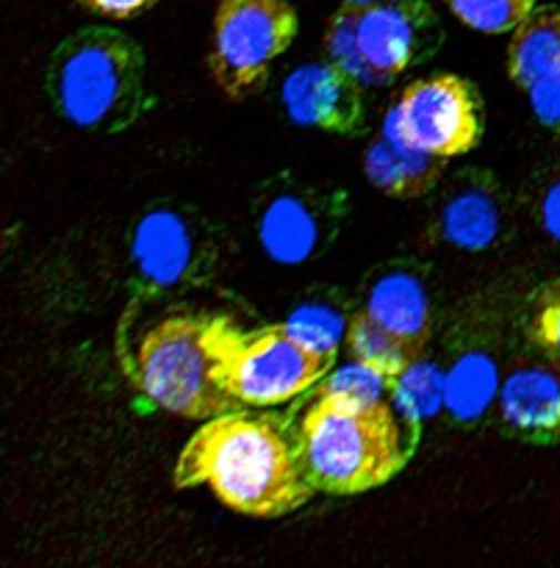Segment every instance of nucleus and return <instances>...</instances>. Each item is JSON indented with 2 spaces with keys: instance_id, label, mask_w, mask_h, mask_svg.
Returning a JSON list of instances; mask_svg holds the SVG:
<instances>
[{
  "instance_id": "5",
  "label": "nucleus",
  "mask_w": 560,
  "mask_h": 568,
  "mask_svg": "<svg viewBox=\"0 0 560 568\" xmlns=\"http://www.w3.org/2000/svg\"><path fill=\"white\" fill-rule=\"evenodd\" d=\"M444 28L427 0H344L325 28V55L364 87H388L432 59Z\"/></svg>"
},
{
  "instance_id": "1",
  "label": "nucleus",
  "mask_w": 560,
  "mask_h": 568,
  "mask_svg": "<svg viewBox=\"0 0 560 568\" xmlns=\"http://www.w3.org/2000/svg\"><path fill=\"white\" fill-rule=\"evenodd\" d=\"M175 488L205 486L225 508L253 519H281L314 497L299 455L297 427L236 408L205 422L181 449Z\"/></svg>"
},
{
  "instance_id": "11",
  "label": "nucleus",
  "mask_w": 560,
  "mask_h": 568,
  "mask_svg": "<svg viewBox=\"0 0 560 568\" xmlns=\"http://www.w3.org/2000/svg\"><path fill=\"white\" fill-rule=\"evenodd\" d=\"M497 349V322L486 311H477L475 316L452 327L438 383L449 414L464 425H475L491 405H497L499 381H502Z\"/></svg>"
},
{
  "instance_id": "9",
  "label": "nucleus",
  "mask_w": 560,
  "mask_h": 568,
  "mask_svg": "<svg viewBox=\"0 0 560 568\" xmlns=\"http://www.w3.org/2000/svg\"><path fill=\"white\" fill-rule=\"evenodd\" d=\"M383 125L421 153L458 159L480 144L486 111L469 78L436 72L410 83Z\"/></svg>"
},
{
  "instance_id": "12",
  "label": "nucleus",
  "mask_w": 560,
  "mask_h": 568,
  "mask_svg": "<svg viewBox=\"0 0 560 568\" xmlns=\"http://www.w3.org/2000/svg\"><path fill=\"white\" fill-rule=\"evenodd\" d=\"M508 227V197L499 178L488 170L458 172L436 203L432 231L449 247L480 253L497 247Z\"/></svg>"
},
{
  "instance_id": "24",
  "label": "nucleus",
  "mask_w": 560,
  "mask_h": 568,
  "mask_svg": "<svg viewBox=\"0 0 560 568\" xmlns=\"http://www.w3.org/2000/svg\"><path fill=\"white\" fill-rule=\"evenodd\" d=\"M78 3L92 14L109 17V20H133L153 9L159 0H78Z\"/></svg>"
},
{
  "instance_id": "18",
  "label": "nucleus",
  "mask_w": 560,
  "mask_h": 568,
  "mask_svg": "<svg viewBox=\"0 0 560 568\" xmlns=\"http://www.w3.org/2000/svg\"><path fill=\"white\" fill-rule=\"evenodd\" d=\"M344 344H347L349 358L369 366L371 372H377V375L388 377V381L394 383H397L405 372L414 369V364L419 361V355L410 353L394 333H388L380 322L371 320L364 308L349 314Z\"/></svg>"
},
{
  "instance_id": "6",
  "label": "nucleus",
  "mask_w": 560,
  "mask_h": 568,
  "mask_svg": "<svg viewBox=\"0 0 560 568\" xmlns=\"http://www.w3.org/2000/svg\"><path fill=\"white\" fill-rule=\"evenodd\" d=\"M227 261L225 231L186 200H161L131 236L133 297L159 300L214 281Z\"/></svg>"
},
{
  "instance_id": "17",
  "label": "nucleus",
  "mask_w": 560,
  "mask_h": 568,
  "mask_svg": "<svg viewBox=\"0 0 560 568\" xmlns=\"http://www.w3.org/2000/svg\"><path fill=\"white\" fill-rule=\"evenodd\" d=\"M554 72H560V3H547L510 31L508 75L527 92Z\"/></svg>"
},
{
  "instance_id": "3",
  "label": "nucleus",
  "mask_w": 560,
  "mask_h": 568,
  "mask_svg": "<svg viewBox=\"0 0 560 568\" xmlns=\"http://www.w3.org/2000/svg\"><path fill=\"white\" fill-rule=\"evenodd\" d=\"M238 342L242 331L227 316H166L139 342L133 381L155 408L208 422L242 408L231 388Z\"/></svg>"
},
{
  "instance_id": "21",
  "label": "nucleus",
  "mask_w": 560,
  "mask_h": 568,
  "mask_svg": "<svg viewBox=\"0 0 560 568\" xmlns=\"http://www.w3.org/2000/svg\"><path fill=\"white\" fill-rule=\"evenodd\" d=\"M449 11L464 26L480 33H510L532 9L538 0H447Z\"/></svg>"
},
{
  "instance_id": "16",
  "label": "nucleus",
  "mask_w": 560,
  "mask_h": 568,
  "mask_svg": "<svg viewBox=\"0 0 560 568\" xmlns=\"http://www.w3.org/2000/svg\"><path fill=\"white\" fill-rule=\"evenodd\" d=\"M444 164L447 159L410 148L386 125L371 139L364 155V172L371 186L394 200H416L430 194L441 183Z\"/></svg>"
},
{
  "instance_id": "4",
  "label": "nucleus",
  "mask_w": 560,
  "mask_h": 568,
  "mask_svg": "<svg viewBox=\"0 0 560 568\" xmlns=\"http://www.w3.org/2000/svg\"><path fill=\"white\" fill-rule=\"evenodd\" d=\"M44 83L59 114L81 131H128L150 103L147 55L109 26L67 33L50 53Z\"/></svg>"
},
{
  "instance_id": "10",
  "label": "nucleus",
  "mask_w": 560,
  "mask_h": 568,
  "mask_svg": "<svg viewBox=\"0 0 560 568\" xmlns=\"http://www.w3.org/2000/svg\"><path fill=\"white\" fill-rule=\"evenodd\" d=\"M336 358L283 325L242 333L231 369V388L242 405L272 408L319 386Z\"/></svg>"
},
{
  "instance_id": "22",
  "label": "nucleus",
  "mask_w": 560,
  "mask_h": 568,
  "mask_svg": "<svg viewBox=\"0 0 560 568\" xmlns=\"http://www.w3.org/2000/svg\"><path fill=\"white\" fill-rule=\"evenodd\" d=\"M532 211L538 216V225L560 244V166H549L538 175L532 186Z\"/></svg>"
},
{
  "instance_id": "14",
  "label": "nucleus",
  "mask_w": 560,
  "mask_h": 568,
  "mask_svg": "<svg viewBox=\"0 0 560 568\" xmlns=\"http://www.w3.org/2000/svg\"><path fill=\"white\" fill-rule=\"evenodd\" d=\"M499 427L536 447L560 444V369L543 358L510 366L497 392Z\"/></svg>"
},
{
  "instance_id": "13",
  "label": "nucleus",
  "mask_w": 560,
  "mask_h": 568,
  "mask_svg": "<svg viewBox=\"0 0 560 568\" xmlns=\"http://www.w3.org/2000/svg\"><path fill=\"white\" fill-rule=\"evenodd\" d=\"M283 105L297 125L355 136L366 122L364 83L336 61L305 64L283 83Z\"/></svg>"
},
{
  "instance_id": "2",
  "label": "nucleus",
  "mask_w": 560,
  "mask_h": 568,
  "mask_svg": "<svg viewBox=\"0 0 560 568\" xmlns=\"http://www.w3.org/2000/svg\"><path fill=\"white\" fill-rule=\"evenodd\" d=\"M303 469L314 491L353 497L386 486L405 469L410 442L386 397L319 388L297 425Z\"/></svg>"
},
{
  "instance_id": "23",
  "label": "nucleus",
  "mask_w": 560,
  "mask_h": 568,
  "mask_svg": "<svg viewBox=\"0 0 560 568\" xmlns=\"http://www.w3.org/2000/svg\"><path fill=\"white\" fill-rule=\"evenodd\" d=\"M527 98H530L532 111H536L538 122L549 131H560V72L543 78L536 87L527 89Z\"/></svg>"
},
{
  "instance_id": "7",
  "label": "nucleus",
  "mask_w": 560,
  "mask_h": 568,
  "mask_svg": "<svg viewBox=\"0 0 560 568\" xmlns=\"http://www.w3.org/2000/svg\"><path fill=\"white\" fill-rule=\"evenodd\" d=\"M297 31V11L288 0H220L211 22V81L233 103L253 98Z\"/></svg>"
},
{
  "instance_id": "15",
  "label": "nucleus",
  "mask_w": 560,
  "mask_h": 568,
  "mask_svg": "<svg viewBox=\"0 0 560 568\" xmlns=\"http://www.w3.org/2000/svg\"><path fill=\"white\" fill-rule=\"evenodd\" d=\"M360 308L421 358L432 338V297L419 266L394 261L377 270Z\"/></svg>"
},
{
  "instance_id": "19",
  "label": "nucleus",
  "mask_w": 560,
  "mask_h": 568,
  "mask_svg": "<svg viewBox=\"0 0 560 568\" xmlns=\"http://www.w3.org/2000/svg\"><path fill=\"white\" fill-rule=\"evenodd\" d=\"M525 336L538 358L560 369V277L538 286L530 297Z\"/></svg>"
},
{
  "instance_id": "20",
  "label": "nucleus",
  "mask_w": 560,
  "mask_h": 568,
  "mask_svg": "<svg viewBox=\"0 0 560 568\" xmlns=\"http://www.w3.org/2000/svg\"><path fill=\"white\" fill-rule=\"evenodd\" d=\"M347 322L349 316L344 314L338 300H308V303H303L288 316L286 325L297 336H303L305 342L314 344L316 349L336 358L338 344H342L344 333H347Z\"/></svg>"
},
{
  "instance_id": "8",
  "label": "nucleus",
  "mask_w": 560,
  "mask_h": 568,
  "mask_svg": "<svg viewBox=\"0 0 560 568\" xmlns=\"http://www.w3.org/2000/svg\"><path fill=\"white\" fill-rule=\"evenodd\" d=\"M349 214L344 189L281 172L255 189L253 225L277 264H308L327 253Z\"/></svg>"
}]
</instances>
